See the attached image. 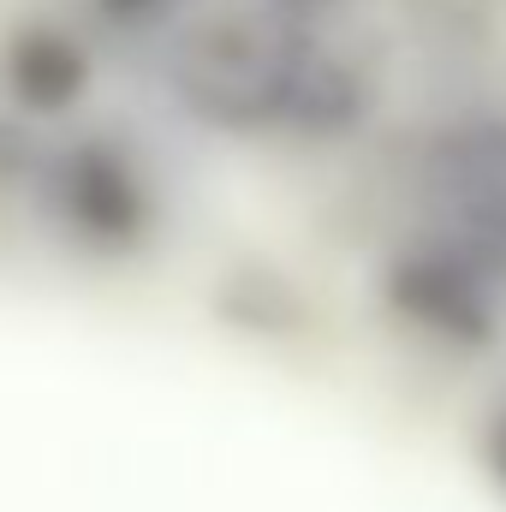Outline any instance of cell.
<instances>
[{
	"mask_svg": "<svg viewBox=\"0 0 506 512\" xmlns=\"http://www.w3.org/2000/svg\"><path fill=\"white\" fill-rule=\"evenodd\" d=\"M489 459H495V477L506 483V417L495 423V435H489Z\"/></svg>",
	"mask_w": 506,
	"mask_h": 512,
	"instance_id": "8992f818",
	"label": "cell"
},
{
	"mask_svg": "<svg viewBox=\"0 0 506 512\" xmlns=\"http://www.w3.org/2000/svg\"><path fill=\"white\" fill-rule=\"evenodd\" d=\"M286 6H298V12H316V6H334V0H286Z\"/></svg>",
	"mask_w": 506,
	"mask_h": 512,
	"instance_id": "52a82bcc",
	"label": "cell"
},
{
	"mask_svg": "<svg viewBox=\"0 0 506 512\" xmlns=\"http://www.w3.org/2000/svg\"><path fill=\"white\" fill-rule=\"evenodd\" d=\"M48 203L60 227L96 251H126L149 227V185L108 137H78L48 161Z\"/></svg>",
	"mask_w": 506,
	"mask_h": 512,
	"instance_id": "3957f363",
	"label": "cell"
},
{
	"mask_svg": "<svg viewBox=\"0 0 506 512\" xmlns=\"http://www.w3.org/2000/svg\"><path fill=\"white\" fill-rule=\"evenodd\" d=\"M90 84V54L54 24H24L0 48V90L24 114H66Z\"/></svg>",
	"mask_w": 506,
	"mask_h": 512,
	"instance_id": "277c9868",
	"label": "cell"
},
{
	"mask_svg": "<svg viewBox=\"0 0 506 512\" xmlns=\"http://www.w3.org/2000/svg\"><path fill=\"white\" fill-rule=\"evenodd\" d=\"M102 12H114V18H126V24H143V18H155L161 6H173V0H96Z\"/></svg>",
	"mask_w": 506,
	"mask_h": 512,
	"instance_id": "5b68a950",
	"label": "cell"
},
{
	"mask_svg": "<svg viewBox=\"0 0 506 512\" xmlns=\"http://www.w3.org/2000/svg\"><path fill=\"white\" fill-rule=\"evenodd\" d=\"M173 84L197 120L221 131L340 137L370 120V78L292 18L221 12L173 54Z\"/></svg>",
	"mask_w": 506,
	"mask_h": 512,
	"instance_id": "6da1fadb",
	"label": "cell"
},
{
	"mask_svg": "<svg viewBox=\"0 0 506 512\" xmlns=\"http://www.w3.org/2000/svg\"><path fill=\"white\" fill-rule=\"evenodd\" d=\"M441 233L483 262H506V120L453 126L423 167Z\"/></svg>",
	"mask_w": 506,
	"mask_h": 512,
	"instance_id": "7a4b0ae2",
	"label": "cell"
}]
</instances>
